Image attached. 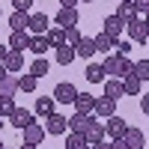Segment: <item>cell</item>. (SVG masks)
I'll use <instances>...</instances> for the list:
<instances>
[{"label": "cell", "mask_w": 149, "mask_h": 149, "mask_svg": "<svg viewBox=\"0 0 149 149\" xmlns=\"http://www.w3.org/2000/svg\"><path fill=\"white\" fill-rule=\"evenodd\" d=\"M131 3H134V9H137L140 15H146V12H149V0H131Z\"/></svg>", "instance_id": "obj_38"}, {"label": "cell", "mask_w": 149, "mask_h": 149, "mask_svg": "<svg viewBox=\"0 0 149 149\" xmlns=\"http://www.w3.org/2000/svg\"><path fill=\"white\" fill-rule=\"evenodd\" d=\"M90 149H110V143H104V140H98V143H93Z\"/></svg>", "instance_id": "obj_43"}, {"label": "cell", "mask_w": 149, "mask_h": 149, "mask_svg": "<svg viewBox=\"0 0 149 149\" xmlns=\"http://www.w3.org/2000/svg\"><path fill=\"white\" fill-rule=\"evenodd\" d=\"M9 122H12L15 128H27L30 122H36V119H33V113H30L27 107H15V110H12V116H9Z\"/></svg>", "instance_id": "obj_12"}, {"label": "cell", "mask_w": 149, "mask_h": 149, "mask_svg": "<svg viewBox=\"0 0 149 149\" xmlns=\"http://www.w3.org/2000/svg\"><path fill=\"white\" fill-rule=\"evenodd\" d=\"M113 113H116V98H110V95H98V98H95V107H93V116L107 119V116H113Z\"/></svg>", "instance_id": "obj_5"}, {"label": "cell", "mask_w": 149, "mask_h": 149, "mask_svg": "<svg viewBox=\"0 0 149 149\" xmlns=\"http://www.w3.org/2000/svg\"><path fill=\"white\" fill-rule=\"evenodd\" d=\"M48 72H51V63H48L45 57H36L33 66H30V74H33V78H45Z\"/></svg>", "instance_id": "obj_27"}, {"label": "cell", "mask_w": 149, "mask_h": 149, "mask_svg": "<svg viewBox=\"0 0 149 149\" xmlns=\"http://www.w3.org/2000/svg\"><path fill=\"white\" fill-rule=\"evenodd\" d=\"M36 84H39V78H33V74L27 72V74H21V78H18V90H24V93H36Z\"/></svg>", "instance_id": "obj_30"}, {"label": "cell", "mask_w": 149, "mask_h": 149, "mask_svg": "<svg viewBox=\"0 0 149 149\" xmlns=\"http://www.w3.org/2000/svg\"><path fill=\"white\" fill-rule=\"evenodd\" d=\"M122 30H125V21H122V18L116 15V12H113V15H107V18H104V27H102V33H107V36H110L113 42L119 39V33H122Z\"/></svg>", "instance_id": "obj_9"}, {"label": "cell", "mask_w": 149, "mask_h": 149, "mask_svg": "<svg viewBox=\"0 0 149 149\" xmlns=\"http://www.w3.org/2000/svg\"><path fill=\"white\" fill-rule=\"evenodd\" d=\"M93 39H95V51H113V39H110V36L107 33H98V36H93Z\"/></svg>", "instance_id": "obj_32"}, {"label": "cell", "mask_w": 149, "mask_h": 149, "mask_svg": "<svg viewBox=\"0 0 149 149\" xmlns=\"http://www.w3.org/2000/svg\"><path fill=\"white\" fill-rule=\"evenodd\" d=\"M81 39H84V33H81L78 27H72V30H66V45H72V48H74V45H78Z\"/></svg>", "instance_id": "obj_35"}, {"label": "cell", "mask_w": 149, "mask_h": 149, "mask_svg": "<svg viewBox=\"0 0 149 149\" xmlns=\"http://www.w3.org/2000/svg\"><path fill=\"white\" fill-rule=\"evenodd\" d=\"M140 110L149 116V93H143V98H140Z\"/></svg>", "instance_id": "obj_39"}, {"label": "cell", "mask_w": 149, "mask_h": 149, "mask_svg": "<svg viewBox=\"0 0 149 149\" xmlns=\"http://www.w3.org/2000/svg\"><path fill=\"white\" fill-rule=\"evenodd\" d=\"M84 140L86 143H98V140H104V125H102V122H95V116H93V122H90V128H86L84 131Z\"/></svg>", "instance_id": "obj_17"}, {"label": "cell", "mask_w": 149, "mask_h": 149, "mask_svg": "<svg viewBox=\"0 0 149 149\" xmlns=\"http://www.w3.org/2000/svg\"><path fill=\"white\" fill-rule=\"evenodd\" d=\"M15 93H18V78L6 72L3 78H0V98H12Z\"/></svg>", "instance_id": "obj_14"}, {"label": "cell", "mask_w": 149, "mask_h": 149, "mask_svg": "<svg viewBox=\"0 0 149 149\" xmlns=\"http://www.w3.org/2000/svg\"><path fill=\"white\" fill-rule=\"evenodd\" d=\"M12 6H15L18 12H30V6H33V0H12Z\"/></svg>", "instance_id": "obj_37"}, {"label": "cell", "mask_w": 149, "mask_h": 149, "mask_svg": "<svg viewBox=\"0 0 149 149\" xmlns=\"http://www.w3.org/2000/svg\"><path fill=\"white\" fill-rule=\"evenodd\" d=\"M18 149H39V146H33V143H21Z\"/></svg>", "instance_id": "obj_44"}, {"label": "cell", "mask_w": 149, "mask_h": 149, "mask_svg": "<svg viewBox=\"0 0 149 149\" xmlns=\"http://www.w3.org/2000/svg\"><path fill=\"white\" fill-rule=\"evenodd\" d=\"M78 3H81V0H60V6H66V9H74Z\"/></svg>", "instance_id": "obj_40"}, {"label": "cell", "mask_w": 149, "mask_h": 149, "mask_svg": "<svg viewBox=\"0 0 149 149\" xmlns=\"http://www.w3.org/2000/svg\"><path fill=\"white\" fill-rule=\"evenodd\" d=\"M69 131V116L63 113H51L45 122V134H54V137H63V134Z\"/></svg>", "instance_id": "obj_3"}, {"label": "cell", "mask_w": 149, "mask_h": 149, "mask_svg": "<svg viewBox=\"0 0 149 149\" xmlns=\"http://www.w3.org/2000/svg\"><path fill=\"white\" fill-rule=\"evenodd\" d=\"M122 140H125L128 149H143V143H146V137H143L140 128H128L125 134H122Z\"/></svg>", "instance_id": "obj_19"}, {"label": "cell", "mask_w": 149, "mask_h": 149, "mask_svg": "<svg viewBox=\"0 0 149 149\" xmlns=\"http://www.w3.org/2000/svg\"><path fill=\"white\" fill-rule=\"evenodd\" d=\"M48 27H51V24H48V15H45V12H33V15H30V24H27V33H33V36H45Z\"/></svg>", "instance_id": "obj_10"}, {"label": "cell", "mask_w": 149, "mask_h": 149, "mask_svg": "<svg viewBox=\"0 0 149 149\" xmlns=\"http://www.w3.org/2000/svg\"><path fill=\"white\" fill-rule=\"evenodd\" d=\"M48 45L51 48H60V45H66V30L63 27H48Z\"/></svg>", "instance_id": "obj_26"}, {"label": "cell", "mask_w": 149, "mask_h": 149, "mask_svg": "<svg viewBox=\"0 0 149 149\" xmlns=\"http://www.w3.org/2000/svg\"><path fill=\"white\" fill-rule=\"evenodd\" d=\"M30 39L33 36L27 33V30H12V36H9V51H30Z\"/></svg>", "instance_id": "obj_7"}, {"label": "cell", "mask_w": 149, "mask_h": 149, "mask_svg": "<svg viewBox=\"0 0 149 149\" xmlns=\"http://www.w3.org/2000/svg\"><path fill=\"white\" fill-rule=\"evenodd\" d=\"M140 90H143L140 78H134V74H125V78H122V93L125 95H140Z\"/></svg>", "instance_id": "obj_22"}, {"label": "cell", "mask_w": 149, "mask_h": 149, "mask_svg": "<svg viewBox=\"0 0 149 149\" xmlns=\"http://www.w3.org/2000/svg\"><path fill=\"white\" fill-rule=\"evenodd\" d=\"M48 48H51V45H48V36H33V39H30V51H33L36 57H42Z\"/></svg>", "instance_id": "obj_29"}, {"label": "cell", "mask_w": 149, "mask_h": 149, "mask_svg": "<svg viewBox=\"0 0 149 149\" xmlns=\"http://www.w3.org/2000/svg\"><path fill=\"white\" fill-rule=\"evenodd\" d=\"M3 74H6V69H3V66H0V78H3Z\"/></svg>", "instance_id": "obj_47"}, {"label": "cell", "mask_w": 149, "mask_h": 149, "mask_svg": "<svg viewBox=\"0 0 149 149\" xmlns=\"http://www.w3.org/2000/svg\"><path fill=\"white\" fill-rule=\"evenodd\" d=\"M116 15L122 18V21H134V18H140V12L137 9H134V3H131V0H119V9H116Z\"/></svg>", "instance_id": "obj_20"}, {"label": "cell", "mask_w": 149, "mask_h": 149, "mask_svg": "<svg viewBox=\"0 0 149 149\" xmlns=\"http://www.w3.org/2000/svg\"><path fill=\"white\" fill-rule=\"evenodd\" d=\"M54 107H57V102H54L51 95H39V98H36V116L48 119V116L54 113Z\"/></svg>", "instance_id": "obj_15"}, {"label": "cell", "mask_w": 149, "mask_h": 149, "mask_svg": "<svg viewBox=\"0 0 149 149\" xmlns=\"http://www.w3.org/2000/svg\"><path fill=\"white\" fill-rule=\"evenodd\" d=\"M74 95H78V90H74L69 81H63V84H57V86H54V102H60V104H72V102H74Z\"/></svg>", "instance_id": "obj_8"}, {"label": "cell", "mask_w": 149, "mask_h": 149, "mask_svg": "<svg viewBox=\"0 0 149 149\" xmlns=\"http://www.w3.org/2000/svg\"><path fill=\"white\" fill-rule=\"evenodd\" d=\"M131 74L140 81H149V60H137V63L131 66Z\"/></svg>", "instance_id": "obj_31"}, {"label": "cell", "mask_w": 149, "mask_h": 149, "mask_svg": "<svg viewBox=\"0 0 149 149\" xmlns=\"http://www.w3.org/2000/svg\"><path fill=\"white\" fill-rule=\"evenodd\" d=\"M74 57H78V54H74L72 45H60V48H57V63H60V66H72Z\"/></svg>", "instance_id": "obj_24"}, {"label": "cell", "mask_w": 149, "mask_h": 149, "mask_svg": "<svg viewBox=\"0 0 149 149\" xmlns=\"http://www.w3.org/2000/svg\"><path fill=\"white\" fill-rule=\"evenodd\" d=\"M110 149H128V146H125V140L119 137V140H113V143H110Z\"/></svg>", "instance_id": "obj_41"}, {"label": "cell", "mask_w": 149, "mask_h": 149, "mask_svg": "<svg viewBox=\"0 0 149 149\" xmlns=\"http://www.w3.org/2000/svg\"><path fill=\"white\" fill-rule=\"evenodd\" d=\"M3 69H6L9 74L21 72V69H24V54H21V51H9V54H6V60H3Z\"/></svg>", "instance_id": "obj_16"}, {"label": "cell", "mask_w": 149, "mask_h": 149, "mask_svg": "<svg viewBox=\"0 0 149 149\" xmlns=\"http://www.w3.org/2000/svg\"><path fill=\"white\" fill-rule=\"evenodd\" d=\"M104 95H110V98L125 95V93H122V78H110V81L104 84Z\"/></svg>", "instance_id": "obj_28"}, {"label": "cell", "mask_w": 149, "mask_h": 149, "mask_svg": "<svg viewBox=\"0 0 149 149\" xmlns=\"http://www.w3.org/2000/svg\"><path fill=\"white\" fill-rule=\"evenodd\" d=\"M0 15H3V12H0Z\"/></svg>", "instance_id": "obj_51"}, {"label": "cell", "mask_w": 149, "mask_h": 149, "mask_svg": "<svg viewBox=\"0 0 149 149\" xmlns=\"http://www.w3.org/2000/svg\"><path fill=\"white\" fill-rule=\"evenodd\" d=\"M143 21H146V27H149V12H146V15H143Z\"/></svg>", "instance_id": "obj_46"}, {"label": "cell", "mask_w": 149, "mask_h": 149, "mask_svg": "<svg viewBox=\"0 0 149 149\" xmlns=\"http://www.w3.org/2000/svg\"><path fill=\"white\" fill-rule=\"evenodd\" d=\"M27 24H30V12H12L9 15V30H27Z\"/></svg>", "instance_id": "obj_23"}, {"label": "cell", "mask_w": 149, "mask_h": 149, "mask_svg": "<svg viewBox=\"0 0 149 149\" xmlns=\"http://www.w3.org/2000/svg\"><path fill=\"white\" fill-rule=\"evenodd\" d=\"M125 131H128V122L122 119V116H116V113H113V116H107V122H104V134H107L110 140H119Z\"/></svg>", "instance_id": "obj_4"}, {"label": "cell", "mask_w": 149, "mask_h": 149, "mask_svg": "<svg viewBox=\"0 0 149 149\" xmlns=\"http://www.w3.org/2000/svg\"><path fill=\"white\" fill-rule=\"evenodd\" d=\"M125 30H128V36H131V42H134V45H146V42H149V27H146L143 15H140V18H134V21H128V24H125Z\"/></svg>", "instance_id": "obj_2"}, {"label": "cell", "mask_w": 149, "mask_h": 149, "mask_svg": "<svg viewBox=\"0 0 149 149\" xmlns=\"http://www.w3.org/2000/svg\"><path fill=\"white\" fill-rule=\"evenodd\" d=\"M84 78L90 81V84H102V81H104V69H102V63H90V66H86V72H84Z\"/></svg>", "instance_id": "obj_25"}, {"label": "cell", "mask_w": 149, "mask_h": 149, "mask_svg": "<svg viewBox=\"0 0 149 149\" xmlns=\"http://www.w3.org/2000/svg\"><path fill=\"white\" fill-rule=\"evenodd\" d=\"M57 27H63V30H72V27H78L81 24V15H78V9H66V6H60L57 12Z\"/></svg>", "instance_id": "obj_6"}, {"label": "cell", "mask_w": 149, "mask_h": 149, "mask_svg": "<svg viewBox=\"0 0 149 149\" xmlns=\"http://www.w3.org/2000/svg\"><path fill=\"white\" fill-rule=\"evenodd\" d=\"M24 131V143H33V146H39L45 140V125H39V122H30L27 128H21Z\"/></svg>", "instance_id": "obj_11"}, {"label": "cell", "mask_w": 149, "mask_h": 149, "mask_svg": "<svg viewBox=\"0 0 149 149\" xmlns=\"http://www.w3.org/2000/svg\"><path fill=\"white\" fill-rule=\"evenodd\" d=\"M0 125H3V116H0Z\"/></svg>", "instance_id": "obj_49"}, {"label": "cell", "mask_w": 149, "mask_h": 149, "mask_svg": "<svg viewBox=\"0 0 149 149\" xmlns=\"http://www.w3.org/2000/svg\"><path fill=\"white\" fill-rule=\"evenodd\" d=\"M0 149H6V146H3V143H0Z\"/></svg>", "instance_id": "obj_50"}, {"label": "cell", "mask_w": 149, "mask_h": 149, "mask_svg": "<svg viewBox=\"0 0 149 149\" xmlns=\"http://www.w3.org/2000/svg\"><path fill=\"white\" fill-rule=\"evenodd\" d=\"M81 143H86L84 134H78V131H66V149H74V146H81Z\"/></svg>", "instance_id": "obj_33"}, {"label": "cell", "mask_w": 149, "mask_h": 149, "mask_svg": "<svg viewBox=\"0 0 149 149\" xmlns=\"http://www.w3.org/2000/svg\"><path fill=\"white\" fill-rule=\"evenodd\" d=\"M90 122H93V113H78V110H74V116L69 119V128L78 131V134H84L86 128H90Z\"/></svg>", "instance_id": "obj_18"}, {"label": "cell", "mask_w": 149, "mask_h": 149, "mask_svg": "<svg viewBox=\"0 0 149 149\" xmlns=\"http://www.w3.org/2000/svg\"><path fill=\"white\" fill-rule=\"evenodd\" d=\"M6 54H9V45H0V66H3V60H6Z\"/></svg>", "instance_id": "obj_42"}, {"label": "cell", "mask_w": 149, "mask_h": 149, "mask_svg": "<svg viewBox=\"0 0 149 149\" xmlns=\"http://www.w3.org/2000/svg\"><path fill=\"white\" fill-rule=\"evenodd\" d=\"M113 51H116L119 57H128V54H131V42H119V39H116V42H113Z\"/></svg>", "instance_id": "obj_36"}, {"label": "cell", "mask_w": 149, "mask_h": 149, "mask_svg": "<svg viewBox=\"0 0 149 149\" xmlns=\"http://www.w3.org/2000/svg\"><path fill=\"white\" fill-rule=\"evenodd\" d=\"M12 110H15V102H12V98H0V116L9 119V116H12Z\"/></svg>", "instance_id": "obj_34"}, {"label": "cell", "mask_w": 149, "mask_h": 149, "mask_svg": "<svg viewBox=\"0 0 149 149\" xmlns=\"http://www.w3.org/2000/svg\"><path fill=\"white\" fill-rule=\"evenodd\" d=\"M81 3H95V0H81Z\"/></svg>", "instance_id": "obj_48"}, {"label": "cell", "mask_w": 149, "mask_h": 149, "mask_svg": "<svg viewBox=\"0 0 149 149\" xmlns=\"http://www.w3.org/2000/svg\"><path fill=\"white\" fill-rule=\"evenodd\" d=\"M131 60L128 57H119V54H110L104 63H102V69H104V74H110V78H125V74H131Z\"/></svg>", "instance_id": "obj_1"}, {"label": "cell", "mask_w": 149, "mask_h": 149, "mask_svg": "<svg viewBox=\"0 0 149 149\" xmlns=\"http://www.w3.org/2000/svg\"><path fill=\"white\" fill-rule=\"evenodd\" d=\"M74 149H90V143H81V146H74Z\"/></svg>", "instance_id": "obj_45"}, {"label": "cell", "mask_w": 149, "mask_h": 149, "mask_svg": "<svg viewBox=\"0 0 149 149\" xmlns=\"http://www.w3.org/2000/svg\"><path fill=\"white\" fill-rule=\"evenodd\" d=\"M72 104H74V110H78V113H93V107H95V95H90V93H78Z\"/></svg>", "instance_id": "obj_13"}, {"label": "cell", "mask_w": 149, "mask_h": 149, "mask_svg": "<svg viewBox=\"0 0 149 149\" xmlns=\"http://www.w3.org/2000/svg\"><path fill=\"white\" fill-rule=\"evenodd\" d=\"M74 54H78V57H86V60H90V57L95 54V39H93V36H84V39H81L78 45H74Z\"/></svg>", "instance_id": "obj_21"}]
</instances>
